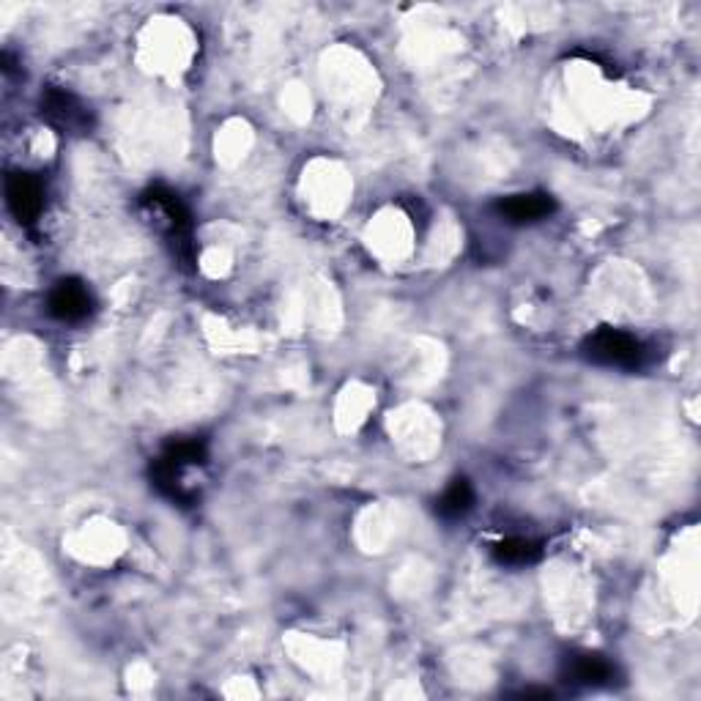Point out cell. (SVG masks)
I'll return each instance as SVG.
<instances>
[{"mask_svg": "<svg viewBox=\"0 0 701 701\" xmlns=\"http://www.w3.org/2000/svg\"><path fill=\"white\" fill-rule=\"evenodd\" d=\"M471 504H475V491H471L469 480L458 477V480H453V486H449L447 491L438 496L436 510L438 516L447 518V521H455V518L466 516V512L471 510Z\"/></svg>", "mask_w": 701, "mask_h": 701, "instance_id": "cell-8", "label": "cell"}, {"mask_svg": "<svg viewBox=\"0 0 701 701\" xmlns=\"http://www.w3.org/2000/svg\"><path fill=\"white\" fill-rule=\"evenodd\" d=\"M42 116L55 129L70 135H85L91 129V110L64 88H47L42 96Z\"/></svg>", "mask_w": 701, "mask_h": 701, "instance_id": "cell-3", "label": "cell"}, {"mask_svg": "<svg viewBox=\"0 0 701 701\" xmlns=\"http://www.w3.org/2000/svg\"><path fill=\"white\" fill-rule=\"evenodd\" d=\"M493 560L499 564H507V567H523V564H532L540 560V545L527 538L501 540L493 549Z\"/></svg>", "mask_w": 701, "mask_h": 701, "instance_id": "cell-9", "label": "cell"}, {"mask_svg": "<svg viewBox=\"0 0 701 701\" xmlns=\"http://www.w3.org/2000/svg\"><path fill=\"white\" fill-rule=\"evenodd\" d=\"M614 675H617V669L601 655H575L567 660V669H564V680L586 688L606 686L614 680Z\"/></svg>", "mask_w": 701, "mask_h": 701, "instance_id": "cell-7", "label": "cell"}, {"mask_svg": "<svg viewBox=\"0 0 701 701\" xmlns=\"http://www.w3.org/2000/svg\"><path fill=\"white\" fill-rule=\"evenodd\" d=\"M556 201L545 192H521V195L501 198L496 203V214L510 225H529V222H540L549 214H554Z\"/></svg>", "mask_w": 701, "mask_h": 701, "instance_id": "cell-5", "label": "cell"}, {"mask_svg": "<svg viewBox=\"0 0 701 701\" xmlns=\"http://www.w3.org/2000/svg\"><path fill=\"white\" fill-rule=\"evenodd\" d=\"M142 206L148 209V214L157 216L159 225L164 227V233L173 238L179 253L187 258V253H190L192 222H190V211L184 209V203L179 201V195L162 190V187H153V190H148L146 195H142Z\"/></svg>", "mask_w": 701, "mask_h": 701, "instance_id": "cell-2", "label": "cell"}, {"mask_svg": "<svg viewBox=\"0 0 701 701\" xmlns=\"http://www.w3.org/2000/svg\"><path fill=\"white\" fill-rule=\"evenodd\" d=\"M6 201L22 225H33L44 211V187L33 176L14 173L6 181Z\"/></svg>", "mask_w": 701, "mask_h": 701, "instance_id": "cell-4", "label": "cell"}, {"mask_svg": "<svg viewBox=\"0 0 701 701\" xmlns=\"http://www.w3.org/2000/svg\"><path fill=\"white\" fill-rule=\"evenodd\" d=\"M584 357L590 359V362L603 364V368L633 370L641 368L644 346L636 334L623 332V329L603 327L584 340Z\"/></svg>", "mask_w": 701, "mask_h": 701, "instance_id": "cell-1", "label": "cell"}, {"mask_svg": "<svg viewBox=\"0 0 701 701\" xmlns=\"http://www.w3.org/2000/svg\"><path fill=\"white\" fill-rule=\"evenodd\" d=\"M50 312L59 321H83L91 310H94V299H91L88 288L79 280H61L50 294Z\"/></svg>", "mask_w": 701, "mask_h": 701, "instance_id": "cell-6", "label": "cell"}]
</instances>
